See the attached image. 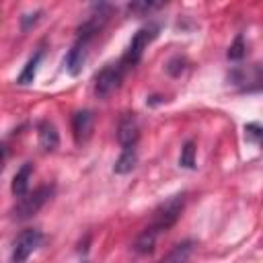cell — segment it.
<instances>
[{
  "label": "cell",
  "mask_w": 263,
  "mask_h": 263,
  "mask_svg": "<svg viewBox=\"0 0 263 263\" xmlns=\"http://www.w3.org/2000/svg\"><path fill=\"white\" fill-rule=\"evenodd\" d=\"M228 82L240 92H261L263 90V64L234 66L228 72Z\"/></svg>",
  "instance_id": "1"
},
{
  "label": "cell",
  "mask_w": 263,
  "mask_h": 263,
  "mask_svg": "<svg viewBox=\"0 0 263 263\" xmlns=\"http://www.w3.org/2000/svg\"><path fill=\"white\" fill-rule=\"evenodd\" d=\"M185 208V193H175L168 199H164L154 212H152V222L150 226H154L158 232L168 230L183 214Z\"/></svg>",
  "instance_id": "2"
},
{
  "label": "cell",
  "mask_w": 263,
  "mask_h": 263,
  "mask_svg": "<svg viewBox=\"0 0 263 263\" xmlns=\"http://www.w3.org/2000/svg\"><path fill=\"white\" fill-rule=\"evenodd\" d=\"M125 64L123 62H117V64H107L97 76H95V84H92V90L99 99H107L111 97L123 82V74H125Z\"/></svg>",
  "instance_id": "3"
},
{
  "label": "cell",
  "mask_w": 263,
  "mask_h": 263,
  "mask_svg": "<svg viewBox=\"0 0 263 263\" xmlns=\"http://www.w3.org/2000/svg\"><path fill=\"white\" fill-rule=\"evenodd\" d=\"M51 195H53V185H43V187L35 189L33 193H27V195L18 197L16 205L12 208V218L14 220H27V218L35 216L47 203V199Z\"/></svg>",
  "instance_id": "4"
},
{
  "label": "cell",
  "mask_w": 263,
  "mask_h": 263,
  "mask_svg": "<svg viewBox=\"0 0 263 263\" xmlns=\"http://www.w3.org/2000/svg\"><path fill=\"white\" fill-rule=\"evenodd\" d=\"M158 31H160V27H158L156 23H150V25L138 29L136 35L132 37V41H129V45H127V49H125L121 62H123L125 66H136V64L142 60L144 49L158 37Z\"/></svg>",
  "instance_id": "5"
},
{
  "label": "cell",
  "mask_w": 263,
  "mask_h": 263,
  "mask_svg": "<svg viewBox=\"0 0 263 263\" xmlns=\"http://www.w3.org/2000/svg\"><path fill=\"white\" fill-rule=\"evenodd\" d=\"M41 240H43L41 230H37V228H27V230H23V232L14 238V242H12L10 261H12V263L27 261L29 255H31L33 251H37V247L41 245Z\"/></svg>",
  "instance_id": "6"
},
{
  "label": "cell",
  "mask_w": 263,
  "mask_h": 263,
  "mask_svg": "<svg viewBox=\"0 0 263 263\" xmlns=\"http://www.w3.org/2000/svg\"><path fill=\"white\" fill-rule=\"evenodd\" d=\"M90 39H92V35H86V33H78V39H76V43H74V45L68 49L64 64H66V70H68L72 76H78V74H80V70L84 68V64H86V58H88Z\"/></svg>",
  "instance_id": "7"
},
{
  "label": "cell",
  "mask_w": 263,
  "mask_h": 263,
  "mask_svg": "<svg viewBox=\"0 0 263 263\" xmlns=\"http://www.w3.org/2000/svg\"><path fill=\"white\" fill-rule=\"evenodd\" d=\"M117 140H119L121 148H129V146H136L138 144V140H140V125H138V119H136L134 113H125L119 119Z\"/></svg>",
  "instance_id": "8"
},
{
  "label": "cell",
  "mask_w": 263,
  "mask_h": 263,
  "mask_svg": "<svg viewBox=\"0 0 263 263\" xmlns=\"http://www.w3.org/2000/svg\"><path fill=\"white\" fill-rule=\"evenodd\" d=\"M92 125H95L92 111H88V109L76 111L72 115V136H74V142L76 144H84L90 138V134H92Z\"/></svg>",
  "instance_id": "9"
},
{
  "label": "cell",
  "mask_w": 263,
  "mask_h": 263,
  "mask_svg": "<svg viewBox=\"0 0 263 263\" xmlns=\"http://www.w3.org/2000/svg\"><path fill=\"white\" fill-rule=\"evenodd\" d=\"M37 136H39V146L43 148V152H53L60 146V134L55 129V125L49 119L39 121L37 125Z\"/></svg>",
  "instance_id": "10"
},
{
  "label": "cell",
  "mask_w": 263,
  "mask_h": 263,
  "mask_svg": "<svg viewBox=\"0 0 263 263\" xmlns=\"http://www.w3.org/2000/svg\"><path fill=\"white\" fill-rule=\"evenodd\" d=\"M33 171H35L33 162H25V164L14 173L12 183H10V191H12L14 197H23V195L29 193V179H31Z\"/></svg>",
  "instance_id": "11"
},
{
  "label": "cell",
  "mask_w": 263,
  "mask_h": 263,
  "mask_svg": "<svg viewBox=\"0 0 263 263\" xmlns=\"http://www.w3.org/2000/svg\"><path fill=\"white\" fill-rule=\"evenodd\" d=\"M158 230L154 228V226H146L142 232H140V236L136 238V242H134V251L136 253H140V255H150L152 251H154V247H156V238H158Z\"/></svg>",
  "instance_id": "12"
},
{
  "label": "cell",
  "mask_w": 263,
  "mask_h": 263,
  "mask_svg": "<svg viewBox=\"0 0 263 263\" xmlns=\"http://www.w3.org/2000/svg\"><path fill=\"white\" fill-rule=\"evenodd\" d=\"M136 164H138V150H136V146H129V148H123V152L115 160L113 171L117 175H127L136 168Z\"/></svg>",
  "instance_id": "13"
},
{
  "label": "cell",
  "mask_w": 263,
  "mask_h": 263,
  "mask_svg": "<svg viewBox=\"0 0 263 263\" xmlns=\"http://www.w3.org/2000/svg\"><path fill=\"white\" fill-rule=\"evenodd\" d=\"M168 0H132L127 10L136 16H146V14H152L156 12L158 8H162Z\"/></svg>",
  "instance_id": "14"
},
{
  "label": "cell",
  "mask_w": 263,
  "mask_h": 263,
  "mask_svg": "<svg viewBox=\"0 0 263 263\" xmlns=\"http://www.w3.org/2000/svg\"><path fill=\"white\" fill-rule=\"evenodd\" d=\"M41 55H43V51H37L27 64H25V68H23V72L18 74V78H16V82L18 84H31L33 80H35V74H37V66H39V62H41Z\"/></svg>",
  "instance_id": "15"
},
{
  "label": "cell",
  "mask_w": 263,
  "mask_h": 263,
  "mask_svg": "<svg viewBox=\"0 0 263 263\" xmlns=\"http://www.w3.org/2000/svg\"><path fill=\"white\" fill-rule=\"evenodd\" d=\"M179 164L183 168H195V142L187 140L181 148V156H179Z\"/></svg>",
  "instance_id": "16"
},
{
  "label": "cell",
  "mask_w": 263,
  "mask_h": 263,
  "mask_svg": "<svg viewBox=\"0 0 263 263\" xmlns=\"http://www.w3.org/2000/svg\"><path fill=\"white\" fill-rule=\"evenodd\" d=\"M191 251H193V242L191 240H185V242H179L173 247V251L164 257L166 261H185L191 257Z\"/></svg>",
  "instance_id": "17"
},
{
  "label": "cell",
  "mask_w": 263,
  "mask_h": 263,
  "mask_svg": "<svg viewBox=\"0 0 263 263\" xmlns=\"http://www.w3.org/2000/svg\"><path fill=\"white\" fill-rule=\"evenodd\" d=\"M245 138L253 144H257L259 148H263V125L259 123H247L245 125Z\"/></svg>",
  "instance_id": "18"
},
{
  "label": "cell",
  "mask_w": 263,
  "mask_h": 263,
  "mask_svg": "<svg viewBox=\"0 0 263 263\" xmlns=\"http://www.w3.org/2000/svg\"><path fill=\"white\" fill-rule=\"evenodd\" d=\"M247 53V45H245V39L242 35H236L232 45L228 47V60H242Z\"/></svg>",
  "instance_id": "19"
},
{
  "label": "cell",
  "mask_w": 263,
  "mask_h": 263,
  "mask_svg": "<svg viewBox=\"0 0 263 263\" xmlns=\"http://www.w3.org/2000/svg\"><path fill=\"white\" fill-rule=\"evenodd\" d=\"M185 60L183 58H173L171 62H168V66H166V72L171 74V76H181L183 72H185Z\"/></svg>",
  "instance_id": "20"
},
{
  "label": "cell",
  "mask_w": 263,
  "mask_h": 263,
  "mask_svg": "<svg viewBox=\"0 0 263 263\" xmlns=\"http://www.w3.org/2000/svg\"><path fill=\"white\" fill-rule=\"evenodd\" d=\"M99 2H101V4H103V2H109V0H99Z\"/></svg>",
  "instance_id": "21"
}]
</instances>
